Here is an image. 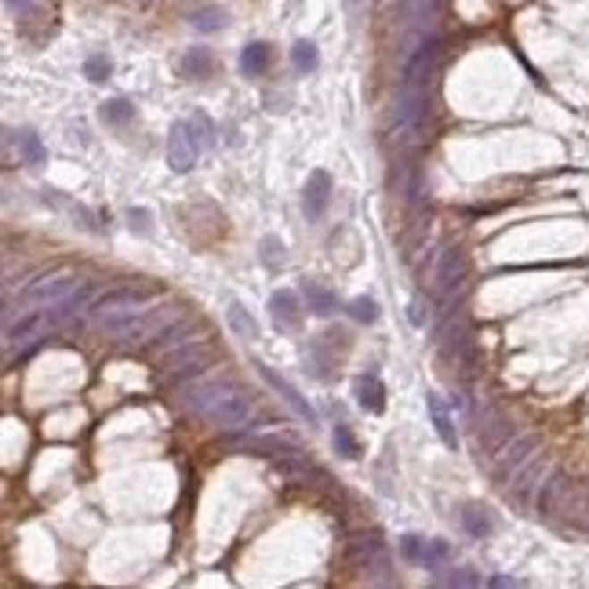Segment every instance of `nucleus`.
Masks as SVG:
<instances>
[{"label": "nucleus", "mask_w": 589, "mask_h": 589, "mask_svg": "<svg viewBox=\"0 0 589 589\" xmlns=\"http://www.w3.org/2000/svg\"><path fill=\"white\" fill-rule=\"evenodd\" d=\"M200 418H207L219 430H240L251 422V397L244 386L230 383V379H211V383H197L189 386V400H186Z\"/></svg>", "instance_id": "nucleus-1"}, {"label": "nucleus", "mask_w": 589, "mask_h": 589, "mask_svg": "<svg viewBox=\"0 0 589 589\" xmlns=\"http://www.w3.org/2000/svg\"><path fill=\"white\" fill-rule=\"evenodd\" d=\"M175 320H182V306H172V302H149L146 309H139L128 324H121L117 332H110L121 346H149L160 332H168Z\"/></svg>", "instance_id": "nucleus-2"}, {"label": "nucleus", "mask_w": 589, "mask_h": 589, "mask_svg": "<svg viewBox=\"0 0 589 589\" xmlns=\"http://www.w3.org/2000/svg\"><path fill=\"white\" fill-rule=\"evenodd\" d=\"M149 302H153V295H149V291L114 288V291L98 295V299L88 306V316H91V320H98V324H102L105 332H117L121 324H128V320H131L139 309H146Z\"/></svg>", "instance_id": "nucleus-3"}, {"label": "nucleus", "mask_w": 589, "mask_h": 589, "mask_svg": "<svg viewBox=\"0 0 589 589\" xmlns=\"http://www.w3.org/2000/svg\"><path fill=\"white\" fill-rule=\"evenodd\" d=\"M469 284V258L462 248H448L441 258H437V270H433V299L444 313H451L455 299L466 291Z\"/></svg>", "instance_id": "nucleus-4"}, {"label": "nucleus", "mask_w": 589, "mask_h": 589, "mask_svg": "<svg viewBox=\"0 0 589 589\" xmlns=\"http://www.w3.org/2000/svg\"><path fill=\"white\" fill-rule=\"evenodd\" d=\"M77 288H80V277L73 270H47L19 291V306H55L70 299Z\"/></svg>", "instance_id": "nucleus-5"}, {"label": "nucleus", "mask_w": 589, "mask_h": 589, "mask_svg": "<svg viewBox=\"0 0 589 589\" xmlns=\"http://www.w3.org/2000/svg\"><path fill=\"white\" fill-rule=\"evenodd\" d=\"M211 360H215V346H211V339H197V342L182 346L179 353H172L160 371H164L168 383H186V379H193V374H200L204 367H211Z\"/></svg>", "instance_id": "nucleus-6"}, {"label": "nucleus", "mask_w": 589, "mask_h": 589, "mask_svg": "<svg viewBox=\"0 0 589 589\" xmlns=\"http://www.w3.org/2000/svg\"><path fill=\"white\" fill-rule=\"evenodd\" d=\"M513 437H517V425L502 411L488 408L484 418H480V425H476V451H480V459H495Z\"/></svg>", "instance_id": "nucleus-7"}, {"label": "nucleus", "mask_w": 589, "mask_h": 589, "mask_svg": "<svg viewBox=\"0 0 589 589\" xmlns=\"http://www.w3.org/2000/svg\"><path fill=\"white\" fill-rule=\"evenodd\" d=\"M534 448H539V437H534V433H517V437L492 459V473H495L499 484H509V480L524 469V462L534 455Z\"/></svg>", "instance_id": "nucleus-8"}, {"label": "nucleus", "mask_w": 589, "mask_h": 589, "mask_svg": "<svg viewBox=\"0 0 589 589\" xmlns=\"http://www.w3.org/2000/svg\"><path fill=\"white\" fill-rule=\"evenodd\" d=\"M400 553L404 560L418 564V568H441L451 560V546L441 539H418V534H404L400 539Z\"/></svg>", "instance_id": "nucleus-9"}, {"label": "nucleus", "mask_w": 589, "mask_h": 589, "mask_svg": "<svg viewBox=\"0 0 589 589\" xmlns=\"http://www.w3.org/2000/svg\"><path fill=\"white\" fill-rule=\"evenodd\" d=\"M197 149H200V142H197L193 128L186 121L172 124V131H168V164H172V172H179V175L189 172L197 164Z\"/></svg>", "instance_id": "nucleus-10"}, {"label": "nucleus", "mask_w": 589, "mask_h": 589, "mask_svg": "<svg viewBox=\"0 0 589 589\" xmlns=\"http://www.w3.org/2000/svg\"><path fill=\"white\" fill-rule=\"evenodd\" d=\"M571 499H575V484H571V476L568 473H553L543 492H539V513L550 520L557 513H571Z\"/></svg>", "instance_id": "nucleus-11"}, {"label": "nucleus", "mask_w": 589, "mask_h": 589, "mask_svg": "<svg viewBox=\"0 0 589 589\" xmlns=\"http://www.w3.org/2000/svg\"><path fill=\"white\" fill-rule=\"evenodd\" d=\"M255 367H258V374H262V379H265V383H270V386L281 393V400H284V404H288V408H291V411H295L302 422H309V425L316 422V411H313V404H309V400H306V397H302V393H299V390H295V386L284 379V374H277L270 364H262V360H258Z\"/></svg>", "instance_id": "nucleus-12"}, {"label": "nucleus", "mask_w": 589, "mask_h": 589, "mask_svg": "<svg viewBox=\"0 0 589 589\" xmlns=\"http://www.w3.org/2000/svg\"><path fill=\"white\" fill-rule=\"evenodd\" d=\"M550 473V455H531L527 462H524V469L513 476V492H509V499L517 502V506H524L527 499H531V492L543 484V476Z\"/></svg>", "instance_id": "nucleus-13"}, {"label": "nucleus", "mask_w": 589, "mask_h": 589, "mask_svg": "<svg viewBox=\"0 0 589 589\" xmlns=\"http://www.w3.org/2000/svg\"><path fill=\"white\" fill-rule=\"evenodd\" d=\"M244 451H262V455H281V459H299L302 455V444L291 441L288 433H255V437H244L237 441Z\"/></svg>", "instance_id": "nucleus-14"}, {"label": "nucleus", "mask_w": 589, "mask_h": 589, "mask_svg": "<svg viewBox=\"0 0 589 589\" xmlns=\"http://www.w3.org/2000/svg\"><path fill=\"white\" fill-rule=\"evenodd\" d=\"M189 342H197V324L182 316V320H175L168 332H160V335L149 342V349H153L156 357H172V353H179V349L189 346Z\"/></svg>", "instance_id": "nucleus-15"}, {"label": "nucleus", "mask_w": 589, "mask_h": 589, "mask_svg": "<svg viewBox=\"0 0 589 589\" xmlns=\"http://www.w3.org/2000/svg\"><path fill=\"white\" fill-rule=\"evenodd\" d=\"M270 316L281 332H295L302 324V306H299V295L295 291H273L270 299Z\"/></svg>", "instance_id": "nucleus-16"}, {"label": "nucleus", "mask_w": 589, "mask_h": 589, "mask_svg": "<svg viewBox=\"0 0 589 589\" xmlns=\"http://www.w3.org/2000/svg\"><path fill=\"white\" fill-rule=\"evenodd\" d=\"M328 200H332V175L328 172H309V182H306V215L309 219H320L328 211Z\"/></svg>", "instance_id": "nucleus-17"}, {"label": "nucleus", "mask_w": 589, "mask_h": 589, "mask_svg": "<svg viewBox=\"0 0 589 589\" xmlns=\"http://www.w3.org/2000/svg\"><path fill=\"white\" fill-rule=\"evenodd\" d=\"M425 408H430V418H433V430H437V437H441V444L444 448H459V433H455V418H451V411L444 408V400H441V393H425Z\"/></svg>", "instance_id": "nucleus-18"}, {"label": "nucleus", "mask_w": 589, "mask_h": 589, "mask_svg": "<svg viewBox=\"0 0 589 589\" xmlns=\"http://www.w3.org/2000/svg\"><path fill=\"white\" fill-rule=\"evenodd\" d=\"M353 393H357V404H360L367 415H383V411H386V386L379 383V374H360L357 386H353Z\"/></svg>", "instance_id": "nucleus-19"}, {"label": "nucleus", "mask_w": 589, "mask_h": 589, "mask_svg": "<svg viewBox=\"0 0 589 589\" xmlns=\"http://www.w3.org/2000/svg\"><path fill=\"white\" fill-rule=\"evenodd\" d=\"M270 63H273V47L262 44V40H255V44H248V47L240 51V70H244L248 77H262L265 70H270Z\"/></svg>", "instance_id": "nucleus-20"}, {"label": "nucleus", "mask_w": 589, "mask_h": 589, "mask_svg": "<svg viewBox=\"0 0 589 589\" xmlns=\"http://www.w3.org/2000/svg\"><path fill=\"white\" fill-rule=\"evenodd\" d=\"M459 520H462V527H466V531L473 534V539H488V534L495 531V520H492V513H488L484 506H476V502L462 506Z\"/></svg>", "instance_id": "nucleus-21"}, {"label": "nucleus", "mask_w": 589, "mask_h": 589, "mask_svg": "<svg viewBox=\"0 0 589 589\" xmlns=\"http://www.w3.org/2000/svg\"><path fill=\"white\" fill-rule=\"evenodd\" d=\"M302 295H306L309 313H316V316H332V313L339 309L335 291H328L324 284H316V281H306V284H302Z\"/></svg>", "instance_id": "nucleus-22"}, {"label": "nucleus", "mask_w": 589, "mask_h": 589, "mask_svg": "<svg viewBox=\"0 0 589 589\" xmlns=\"http://www.w3.org/2000/svg\"><path fill=\"white\" fill-rule=\"evenodd\" d=\"M182 73L189 80H207L211 73H215V55H211L207 47H189L182 55Z\"/></svg>", "instance_id": "nucleus-23"}, {"label": "nucleus", "mask_w": 589, "mask_h": 589, "mask_svg": "<svg viewBox=\"0 0 589 589\" xmlns=\"http://www.w3.org/2000/svg\"><path fill=\"white\" fill-rule=\"evenodd\" d=\"M226 320H230V328H233V335H237L240 342H255V339H258V324H255V316H251L240 302H230Z\"/></svg>", "instance_id": "nucleus-24"}, {"label": "nucleus", "mask_w": 589, "mask_h": 589, "mask_svg": "<svg viewBox=\"0 0 589 589\" xmlns=\"http://www.w3.org/2000/svg\"><path fill=\"white\" fill-rule=\"evenodd\" d=\"M102 121L105 124H117V128L121 124H131L135 121V105L128 98H110V102L102 105Z\"/></svg>", "instance_id": "nucleus-25"}, {"label": "nucleus", "mask_w": 589, "mask_h": 589, "mask_svg": "<svg viewBox=\"0 0 589 589\" xmlns=\"http://www.w3.org/2000/svg\"><path fill=\"white\" fill-rule=\"evenodd\" d=\"M437 4L441 0H400V15L408 26H418V22H425V15L437 12Z\"/></svg>", "instance_id": "nucleus-26"}, {"label": "nucleus", "mask_w": 589, "mask_h": 589, "mask_svg": "<svg viewBox=\"0 0 589 589\" xmlns=\"http://www.w3.org/2000/svg\"><path fill=\"white\" fill-rule=\"evenodd\" d=\"M189 22H193L197 33H219L226 26V12L223 8H200V12H193Z\"/></svg>", "instance_id": "nucleus-27"}, {"label": "nucleus", "mask_w": 589, "mask_h": 589, "mask_svg": "<svg viewBox=\"0 0 589 589\" xmlns=\"http://www.w3.org/2000/svg\"><path fill=\"white\" fill-rule=\"evenodd\" d=\"M291 63H295L299 73H309V70H316L320 55H316V47H313L309 40H299V44L291 47Z\"/></svg>", "instance_id": "nucleus-28"}, {"label": "nucleus", "mask_w": 589, "mask_h": 589, "mask_svg": "<svg viewBox=\"0 0 589 589\" xmlns=\"http://www.w3.org/2000/svg\"><path fill=\"white\" fill-rule=\"evenodd\" d=\"M335 451L342 459H360V444H357V437H353V430H349L346 422L335 425Z\"/></svg>", "instance_id": "nucleus-29"}, {"label": "nucleus", "mask_w": 589, "mask_h": 589, "mask_svg": "<svg viewBox=\"0 0 589 589\" xmlns=\"http://www.w3.org/2000/svg\"><path fill=\"white\" fill-rule=\"evenodd\" d=\"M19 149H22V156L29 160V164H44V156H47L44 142L33 131H19Z\"/></svg>", "instance_id": "nucleus-30"}, {"label": "nucleus", "mask_w": 589, "mask_h": 589, "mask_svg": "<svg viewBox=\"0 0 589 589\" xmlns=\"http://www.w3.org/2000/svg\"><path fill=\"white\" fill-rule=\"evenodd\" d=\"M349 316L360 320V324H374V320H379V306H374L371 299H353L349 302Z\"/></svg>", "instance_id": "nucleus-31"}, {"label": "nucleus", "mask_w": 589, "mask_h": 589, "mask_svg": "<svg viewBox=\"0 0 589 589\" xmlns=\"http://www.w3.org/2000/svg\"><path fill=\"white\" fill-rule=\"evenodd\" d=\"M110 59H105V55H91L88 63H84V77L88 80H105V77H110Z\"/></svg>", "instance_id": "nucleus-32"}, {"label": "nucleus", "mask_w": 589, "mask_h": 589, "mask_svg": "<svg viewBox=\"0 0 589 589\" xmlns=\"http://www.w3.org/2000/svg\"><path fill=\"white\" fill-rule=\"evenodd\" d=\"M189 128H193V135H197L200 146H211V142H215V128H211V121H207L204 114H193Z\"/></svg>", "instance_id": "nucleus-33"}, {"label": "nucleus", "mask_w": 589, "mask_h": 589, "mask_svg": "<svg viewBox=\"0 0 589 589\" xmlns=\"http://www.w3.org/2000/svg\"><path fill=\"white\" fill-rule=\"evenodd\" d=\"M480 582H484V578L473 575L469 568H459V571H451V575H448V585H480Z\"/></svg>", "instance_id": "nucleus-34"}, {"label": "nucleus", "mask_w": 589, "mask_h": 589, "mask_svg": "<svg viewBox=\"0 0 589 589\" xmlns=\"http://www.w3.org/2000/svg\"><path fill=\"white\" fill-rule=\"evenodd\" d=\"M4 4H8V12H12V15L26 19V15H33V8L40 4V0H4Z\"/></svg>", "instance_id": "nucleus-35"}, {"label": "nucleus", "mask_w": 589, "mask_h": 589, "mask_svg": "<svg viewBox=\"0 0 589 589\" xmlns=\"http://www.w3.org/2000/svg\"><path fill=\"white\" fill-rule=\"evenodd\" d=\"M131 219H139V230H142V233H149V223H146L149 215H146V211H131Z\"/></svg>", "instance_id": "nucleus-36"}, {"label": "nucleus", "mask_w": 589, "mask_h": 589, "mask_svg": "<svg viewBox=\"0 0 589 589\" xmlns=\"http://www.w3.org/2000/svg\"><path fill=\"white\" fill-rule=\"evenodd\" d=\"M488 585H517V578H492Z\"/></svg>", "instance_id": "nucleus-37"}, {"label": "nucleus", "mask_w": 589, "mask_h": 589, "mask_svg": "<svg viewBox=\"0 0 589 589\" xmlns=\"http://www.w3.org/2000/svg\"><path fill=\"white\" fill-rule=\"evenodd\" d=\"M346 8H349V12H357V8H360V0H346Z\"/></svg>", "instance_id": "nucleus-38"}]
</instances>
